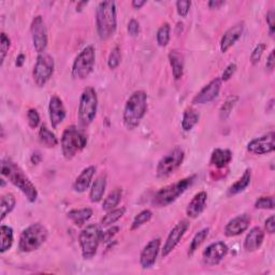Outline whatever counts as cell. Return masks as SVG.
Masks as SVG:
<instances>
[{"label": "cell", "mask_w": 275, "mask_h": 275, "mask_svg": "<svg viewBox=\"0 0 275 275\" xmlns=\"http://www.w3.org/2000/svg\"><path fill=\"white\" fill-rule=\"evenodd\" d=\"M105 187H106V175L101 174L95 180L90 191V199L93 203L101 201V199L103 198V194L105 191Z\"/></svg>", "instance_id": "26"}, {"label": "cell", "mask_w": 275, "mask_h": 275, "mask_svg": "<svg viewBox=\"0 0 275 275\" xmlns=\"http://www.w3.org/2000/svg\"><path fill=\"white\" fill-rule=\"evenodd\" d=\"M121 228L117 227V226H112L111 228L102 232L101 235V242L103 243H109L112 241V239L115 237V235L120 232Z\"/></svg>", "instance_id": "45"}, {"label": "cell", "mask_w": 275, "mask_h": 275, "mask_svg": "<svg viewBox=\"0 0 275 275\" xmlns=\"http://www.w3.org/2000/svg\"><path fill=\"white\" fill-rule=\"evenodd\" d=\"M98 109V97L95 88L86 87L78 103V121L82 126H88L95 120Z\"/></svg>", "instance_id": "8"}, {"label": "cell", "mask_w": 275, "mask_h": 275, "mask_svg": "<svg viewBox=\"0 0 275 275\" xmlns=\"http://www.w3.org/2000/svg\"><path fill=\"white\" fill-rule=\"evenodd\" d=\"M274 132H270L252 140L248 144V151L255 155H264L272 153L275 150Z\"/></svg>", "instance_id": "15"}, {"label": "cell", "mask_w": 275, "mask_h": 275, "mask_svg": "<svg viewBox=\"0 0 275 275\" xmlns=\"http://www.w3.org/2000/svg\"><path fill=\"white\" fill-rule=\"evenodd\" d=\"M127 31H128V34L131 37H136L140 33V24H139V22H138L136 19H134V18H131L129 21V23H128Z\"/></svg>", "instance_id": "47"}, {"label": "cell", "mask_w": 275, "mask_h": 275, "mask_svg": "<svg viewBox=\"0 0 275 275\" xmlns=\"http://www.w3.org/2000/svg\"><path fill=\"white\" fill-rule=\"evenodd\" d=\"M251 224V216L248 214H242L232 218L225 227V235L228 238L237 237L246 231Z\"/></svg>", "instance_id": "18"}, {"label": "cell", "mask_w": 275, "mask_h": 275, "mask_svg": "<svg viewBox=\"0 0 275 275\" xmlns=\"http://www.w3.org/2000/svg\"><path fill=\"white\" fill-rule=\"evenodd\" d=\"M27 121L28 125L31 126V128L36 129L37 127L40 124V115H39L38 111L36 109H29L27 112Z\"/></svg>", "instance_id": "42"}, {"label": "cell", "mask_w": 275, "mask_h": 275, "mask_svg": "<svg viewBox=\"0 0 275 275\" xmlns=\"http://www.w3.org/2000/svg\"><path fill=\"white\" fill-rule=\"evenodd\" d=\"M96 53L95 47L93 45H88L84 47L80 52L72 65V75L78 80H84L90 75L95 67Z\"/></svg>", "instance_id": "10"}, {"label": "cell", "mask_w": 275, "mask_h": 275, "mask_svg": "<svg viewBox=\"0 0 275 275\" xmlns=\"http://www.w3.org/2000/svg\"><path fill=\"white\" fill-rule=\"evenodd\" d=\"M235 71H237V65L233 64V63L230 64V65H228L227 68L225 69L224 72H223V74H222V77H221L222 82H223V81H224V82L229 81L230 78L232 77V75L235 73Z\"/></svg>", "instance_id": "46"}, {"label": "cell", "mask_w": 275, "mask_h": 275, "mask_svg": "<svg viewBox=\"0 0 275 275\" xmlns=\"http://www.w3.org/2000/svg\"><path fill=\"white\" fill-rule=\"evenodd\" d=\"M200 120V115L197 110L193 107H187L183 114L182 120V128L184 131H190L194 127L198 124Z\"/></svg>", "instance_id": "29"}, {"label": "cell", "mask_w": 275, "mask_h": 275, "mask_svg": "<svg viewBox=\"0 0 275 275\" xmlns=\"http://www.w3.org/2000/svg\"><path fill=\"white\" fill-rule=\"evenodd\" d=\"M122 61V53L121 48L119 46H115L113 50L111 51L109 55V60H107V66L110 69H116L120 66Z\"/></svg>", "instance_id": "40"}, {"label": "cell", "mask_w": 275, "mask_h": 275, "mask_svg": "<svg viewBox=\"0 0 275 275\" xmlns=\"http://www.w3.org/2000/svg\"><path fill=\"white\" fill-rule=\"evenodd\" d=\"M244 32V23L240 22L230 27L226 32L221 40V51L223 53L227 52L230 47H232L237 42Z\"/></svg>", "instance_id": "20"}, {"label": "cell", "mask_w": 275, "mask_h": 275, "mask_svg": "<svg viewBox=\"0 0 275 275\" xmlns=\"http://www.w3.org/2000/svg\"><path fill=\"white\" fill-rule=\"evenodd\" d=\"M10 46H11V40L5 33H2L0 35V65L4 64Z\"/></svg>", "instance_id": "39"}, {"label": "cell", "mask_w": 275, "mask_h": 275, "mask_svg": "<svg viewBox=\"0 0 275 275\" xmlns=\"http://www.w3.org/2000/svg\"><path fill=\"white\" fill-rule=\"evenodd\" d=\"M222 87V80L216 77L212 80L208 85H205L202 90L195 96L193 102L195 104H205L213 101L218 96Z\"/></svg>", "instance_id": "16"}, {"label": "cell", "mask_w": 275, "mask_h": 275, "mask_svg": "<svg viewBox=\"0 0 275 275\" xmlns=\"http://www.w3.org/2000/svg\"><path fill=\"white\" fill-rule=\"evenodd\" d=\"M48 114H50V121L54 129H56L65 121L67 113L60 97L53 96L51 98L50 104H48Z\"/></svg>", "instance_id": "19"}, {"label": "cell", "mask_w": 275, "mask_h": 275, "mask_svg": "<svg viewBox=\"0 0 275 275\" xmlns=\"http://www.w3.org/2000/svg\"><path fill=\"white\" fill-rule=\"evenodd\" d=\"M97 33L102 40L110 39L116 32L117 15L114 2H101L96 11Z\"/></svg>", "instance_id": "3"}, {"label": "cell", "mask_w": 275, "mask_h": 275, "mask_svg": "<svg viewBox=\"0 0 275 275\" xmlns=\"http://www.w3.org/2000/svg\"><path fill=\"white\" fill-rule=\"evenodd\" d=\"M2 175L21 190L29 202L33 203L37 200L38 191L36 186L29 180L21 167L8 157L2 160Z\"/></svg>", "instance_id": "1"}, {"label": "cell", "mask_w": 275, "mask_h": 275, "mask_svg": "<svg viewBox=\"0 0 275 275\" xmlns=\"http://www.w3.org/2000/svg\"><path fill=\"white\" fill-rule=\"evenodd\" d=\"M123 197V190L122 188H115L114 190H112L109 195L106 196V198L103 200L102 203V210L104 211H111L113 209H115L119 203L121 202Z\"/></svg>", "instance_id": "31"}, {"label": "cell", "mask_w": 275, "mask_h": 275, "mask_svg": "<svg viewBox=\"0 0 275 275\" xmlns=\"http://www.w3.org/2000/svg\"><path fill=\"white\" fill-rule=\"evenodd\" d=\"M209 232H210V228H203L199 232L195 234V237L193 238L191 243L189 245V251H188L189 256H193L194 253L201 246V244L205 241L206 238H208Z\"/></svg>", "instance_id": "35"}, {"label": "cell", "mask_w": 275, "mask_h": 275, "mask_svg": "<svg viewBox=\"0 0 275 275\" xmlns=\"http://www.w3.org/2000/svg\"><path fill=\"white\" fill-rule=\"evenodd\" d=\"M224 5L225 2H223V0H211V2H209V7L211 9H218Z\"/></svg>", "instance_id": "51"}, {"label": "cell", "mask_w": 275, "mask_h": 275, "mask_svg": "<svg viewBox=\"0 0 275 275\" xmlns=\"http://www.w3.org/2000/svg\"><path fill=\"white\" fill-rule=\"evenodd\" d=\"M25 60H26L25 55H24V54H19V55L17 56V58H16V63H15V65H16L17 67H22V66L24 65V63H25Z\"/></svg>", "instance_id": "53"}, {"label": "cell", "mask_w": 275, "mask_h": 275, "mask_svg": "<svg viewBox=\"0 0 275 275\" xmlns=\"http://www.w3.org/2000/svg\"><path fill=\"white\" fill-rule=\"evenodd\" d=\"M255 208L259 210H273L274 209V198L273 196H266L260 197L255 202Z\"/></svg>", "instance_id": "41"}, {"label": "cell", "mask_w": 275, "mask_h": 275, "mask_svg": "<svg viewBox=\"0 0 275 275\" xmlns=\"http://www.w3.org/2000/svg\"><path fill=\"white\" fill-rule=\"evenodd\" d=\"M206 202H208V194L205 191H200L194 196V198L187 205L186 214L189 218H197L203 213L206 208Z\"/></svg>", "instance_id": "21"}, {"label": "cell", "mask_w": 275, "mask_h": 275, "mask_svg": "<svg viewBox=\"0 0 275 275\" xmlns=\"http://www.w3.org/2000/svg\"><path fill=\"white\" fill-rule=\"evenodd\" d=\"M16 200L12 194H6L2 197L0 201V215H2V221L6 218V216L11 213L14 209Z\"/></svg>", "instance_id": "33"}, {"label": "cell", "mask_w": 275, "mask_h": 275, "mask_svg": "<svg viewBox=\"0 0 275 275\" xmlns=\"http://www.w3.org/2000/svg\"><path fill=\"white\" fill-rule=\"evenodd\" d=\"M232 160V153L229 150L225 149H215L212 152L210 163L215 168L223 169L226 166H228Z\"/></svg>", "instance_id": "24"}, {"label": "cell", "mask_w": 275, "mask_h": 275, "mask_svg": "<svg viewBox=\"0 0 275 275\" xmlns=\"http://www.w3.org/2000/svg\"><path fill=\"white\" fill-rule=\"evenodd\" d=\"M196 178H197L196 175H190L183 180L178 181L176 183L162 187L155 194L153 198V204L158 206V208H163V206L173 203L180 196H182L190 187L194 184Z\"/></svg>", "instance_id": "4"}, {"label": "cell", "mask_w": 275, "mask_h": 275, "mask_svg": "<svg viewBox=\"0 0 275 275\" xmlns=\"http://www.w3.org/2000/svg\"><path fill=\"white\" fill-rule=\"evenodd\" d=\"M264 227H266V231L270 234H273L275 232V216L271 215L270 217L264 223Z\"/></svg>", "instance_id": "49"}, {"label": "cell", "mask_w": 275, "mask_h": 275, "mask_svg": "<svg viewBox=\"0 0 275 275\" xmlns=\"http://www.w3.org/2000/svg\"><path fill=\"white\" fill-rule=\"evenodd\" d=\"M266 21H267V24L269 26L270 35L273 36V34H274V26H275V12H274V10H270V11L267 13Z\"/></svg>", "instance_id": "48"}, {"label": "cell", "mask_w": 275, "mask_h": 275, "mask_svg": "<svg viewBox=\"0 0 275 275\" xmlns=\"http://www.w3.org/2000/svg\"><path fill=\"white\" fill-rule=\"evenodd\" d=\"M264 239V231L260 227H254L244 240V249L248 252H255L260 249Z\"/></svg>", "instance_id": "22"}, {"label": "cell", "mask_w": 275, "mask_h": 275, "mask_svg": "<svg viewBox=\"0 0 275 275\" xmlns=\"http://www.w3.org/2000/svg\"><path fill=\"white\" fill-rule=\"evenodd\" d=\"M87 144V136L76 126H68L63 132L61 140L63 155L66 159H72Z\"/></svg>", "instance_id": "6"}, {"label": "cell", "mask_w": 275, "mask_h": 275, "mask_svg": "<svg viewBox=\"0 0 275 275\" xmlns=\"http://www.w3.org/2000/svg\"><path fill=\"white\" fill-rule=\"evenodd\" d=\"M39 140L48 149H53L58 145L57 136L45 125H42L40 130H39Z\"/></svg>", "instance_id": "32"}, {"label": "cell", "mask_w": 275, "mask_h": 275, "mask_svg": "<svg viewBox=\"0 0 275 275\" xmlns=\"http://www.w3.org/2000/svg\"><path fill=\"white\" fill-rule=\"evenodd\" d=\"M153 213L151 210H143L141 211L139 214H138L135 217L133 218V222L131 224V230H136L139 229L140 227H142L143 225H145L146 223H149L152 218Z\"/></svg>", "instance_id": "38"}, {"label": "cell", "mask_w": 275, "mask_h": 275, "mask_svg": "<svg viewBox=\"0 0 275 275\" xmlns=\"http://www.w3.org/2000/svg\"><path fill=\"white\" fill-rule=\"evenodd\" d=\"M145 4H146L145 0H133V2L131 3V5H132V7H133L134 9H140V8H142Z\"/></svg>", "instance_id": "54"}, {"label": "cell", "mask_w": 275, "mask_h": 275, "mask_svg": "<svg viewBox=\"0 0 275 275\" xmlns=\"http://www.w3.org/2000/svg\"><path fill=\"white\" fill-rule=\"evenodd\" d=\"M31 160H32V162L34 164H38L39 162H40L42 160V156H41V154L39 153V152H35L32 155V157H31Z\"/></svg>", "instance_id": "52"}, {"label": "cell", "mask_w": 275, "mask_h": 275, "mask_svg": "<svg viewBox=\"0 0 275 275\" xmlns=\"http://www.w3.org/2000/svg\"><path fill=\"white\" fill-rule=\"evenodd\" d=\"M96 172V168L94 166H90L85 168L80 175L77 176L73 183V190L76 193H84L90 187V185L92 183V180L94 178Z\"/></svg>", "instance_id": "23"}, {"label": "cell", "mask_w": 275, "mask_h": 275, "mask_svg": "<svg viewBox=\"0 0 275 275\" xmlns=\"http://www.w3.org/2000/svg\"><path fill=\"white\" fill-rule=\"evenodd\" d=\"M190 7L191 2H189V0H179V2H176V11H178L179 15L182 17L187 16Z\"/></svg>", "instance_id": "43"}, {"label": "cell", "mask_w": 275, "mask_h": 275, "mask_svg": "<svg viewBox=\"0 0 275 275\" xmlns=\"http://www.w3.org/2000/svg\"><path fill=\"white\" fill-rule=\"evenodd\" d=\"M102 231L97 225H88L80 232L78 243H80L82 257L85 260L94 258L101 242Z\"/></svg>", "instance_id": "7"}, {"label": "cell", "mask_w": 275, "mask_h": 275, "mask_svg": "<svg viewBox=\"0 0 275 275\" xmlns=\"http://www.w3.org/2000/svg\"><path fill=\"white\" fill-rule=\"evenodd\" d=\"M238 100H239L238 96H229L227 99H226V101L224 102L219 110V119L222 121H226L228 119Z\"/></svg>", "instance_id": "36"}, {"label": "cell", "mask_w": 275, "mask_h": 275, "mask_svg": "<svg viewBox=\"0 0 275 275\" xmlns=\"http://www.w3.org/2000/svg\"><path fill=\"white\" fill-rule=\"evenodd\" d=\"M160 239L157 238L145 245L140 255V263L143 269H150L154 266L160 251Z\"/></svg>", "instance_id": "17"}, {"label": "cell", "mask_w": 275, "mask_h": 275, "mask_svg": "<svg viewBox=\"0 0 275 275\" xmlns=\"http://www.w3.org/2000/svg\"><path fill=\"white\" fill-rule=\"evenodd\" d=\"M54 58L51 55L45 53L39 54L33 71L35 83L39 87H43L52 77L54 73Z\"/></svg>", "instance_id": "11"}, {"label": "cell", "mask_w": 275, "mask_h": 275, "mask_svg": "<svg viewBox=\"0 0 275 275\" xmlns=\"http://www.w3.org/2000/svg\"><path fill=\"white\" fill-rule=\"evenodd\" d=\"M170 31H171V28L168 23H164L159 27L158 32H157V35H156L157 43H158L159 46L164 47L168 45L170 41Z\"/></svg>", "instance_id": "37"}, {"label": "cell", "mask_w": 275, "mask_h": 275, "mask_svg": "<svg viewBox=\"0 0 275 275\" xmlns=\"http://www.w3.org/2000/svg\"><path fill=\"white\" fill-rule=\"evenodd\" d=\"M188 228H189V222L187 221H181L180 223H178L174 226L172 230L170 231L168 238H167L163 244V248L161 250L162 258L169 256V255L174 251V249L178 246L179 243L183 239L184 234L188 230Z\"/></svg>", "instance_id": "13"}, {"label": "cell", "mask_w": 275, "mask_h": 275, "mask_svg": "<svg viewBox=\"0 0 275 275\" xmlns=\"http://www.w3.org/2000/svg\"><path fill=\"white\" fill-rule=\"evenodd\" d=\"M275 67V58H274V51H272L268 57V61L266 64V68L268 71H273V69Z\"/></svg>", "instance_id": "50"}, {"label": "cell", "mask_w": 275, "mask_h": 275, "mask_svg": "<svg viewBox=\"0 0 275 275\" xmlns=\"http://www.w3.org/2000/svg\"><path fill=\"white\" fill-rule=\"evenodd\" d=\"M228 246L227 244L218 241L210 244L202 253V260L206 266H216L228 254Z\"/></svg>", "instance_id": "14"}, {"label": "cell", "mask_w": 275, "mask_h": 275, "mask_svg": "<svg viewBox=\"0 0 275 275\" xmlns=\"http://www.w3.org/2000/svg\"><path fill=\"white\" fill-rule=\"evenodd\" d=\"M264 50H266V44H263V43H259L258 45H256V47L254 48V51L252 52V55H251V63L253 65H256L260 62Z\"/></svg>", "instance_id": "44"}, {"label": "cell", "mask_w": 275, "mask_h": 275, "mask_svg": "<svg viewBox=\"0 0 275 275\" xmlns=\"http://www.w3.org/2000/svg\"><path fill=\"white\" fill-rule=\"evenodd\" d=\"M185 153L181 146H175L167 153L158 161L156 167V176L158 179H166L178 170L184 161Z\"/></svg>", "instance_id": "9"}, {"label": "cell", "mask_w": 275, "mask_h": 275, "mask_svg": "<svg viewBox=\"0 0 275 275\" xmlns=\"http://www.w3.org/2000/svg\"><path fill=\"white\" fill-rule=\"evenodd\" d=\"M48 231L40 223L28 226L19 235L18 249L23 253H31L41 248L47 240Z\"/></svg>", "instance_id": "5"}, {"label": "cell", "mask_w": 275, "mask_h": 275, "mask_svg": "<svg viewBox=\"0 0 275 275\" xmlns=\"http://www.w3.org/2000/svg\"><path fill=\"white\" fill-rule=\"evenodd\" d=\"M93 216V210L91 208H84V209H77L68 212V218L71 219L72 223L81 227L88 219Z\"/></svg>", "instance_id": "27"}, {"label": "cell", "mask_w": 275, "mask_h": 275, "mask_svg": "<svg viewBox=\"0 0 275 275\" xmlns=\"http://www.w3.org/2000/svg\"><path fill=\"white\" fill-rule=\"evenodd\" d=\"M169 62L172 68V74L175 81L181 80L184 74V57L176 50H173L169 53Z\"/></svg>", "instance_id": "25"}, {"label": "cell", "mask_w": 275, "mask_h": 275, "mask_svg": "<svg viewBox=\"0 0 275 275\" xmlns=\"http://www.w3.org/2000/svg\"><path fill=\"white\" fill-rule=\"evenodd\" d=\"M251 180H252L251 169H246L241 178L230 186L229 189H228V195L234 196V195H238V194L242 193L243 190L248 188V186L251 184Z\"/></svg>", "instance_id": "28"}, {"label": "cell", "mask_w": 275, "mask_h": 275, "mask_svg": "<svg viewBox=\"0 0 275 275\" xmlns=\"http://www.w3.org/2000/svg\"><path fill=\"white\" fill-rule=\"evenodd\" d=\"M126 208H115L111 211H107V213L104 215V217L101 219V225L103 227H107V226H111L114 223H116L119 219H121L123 216L125 215Z\"/></svg>", "instance_id": "34"}, {"label": "cell", "mask_w": 275, "mask_h": 275, "mask_svg": "<svg viewBox=\"0 0 275 275\" xmlns=\"http://www.w3.org/2000/svg\"><path fill=\"white\" fill-rule=\"evenodd\" d=\"M147 110V94L144 91H135L126 101L123 122L128 130L135 129L140 125L141 121Z\"/></svg>", "instance_id": "2"}, {"label": "cell", "mask_w": 275, "mask_h": 275, "mask_svg": "<svg viewBox=\"0 0 275 275\" xmlns=\"http://www.w3.org/2000/svg\"><path fill=\"white\" fill-rule=\"evenodd\" d=\"M87 4H88L87 2H81V3H78L77 6H76V11H81V10H82V6H85V5H87Z\"/></svg>", "instance_id": "55"}, {"label": "cell", "mask_w": 275, "mask_h": 275, "mask_svg": "<svg viewBox=\"0 0 275 275\" xmlns=\"http://www.w3.org/2000/svg\"><path fill=\"white\" fill-rule=\"evenodd\" d=\"M31 32L33 37V43L38 54L44 53L47 46V31L44 19L41 15H37L33 19Z\"/></svg>", "instance_id": "12"}, {"label": "cell", "mask_w": 275, "mask_h": 275, "mask_svg": "<svg viewBox=\"0 0 275 275\" xmlns=\"http://www.w3.org/2000/svg\"><path fill=\"white\" fill-rule=\"evenodd\" d=\"M13 230L9 226L3 225L0 227V253L4 254L12 248Z\"/></svg>", "instance_id": "30"}]
</instances>
